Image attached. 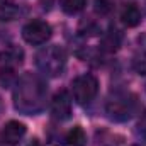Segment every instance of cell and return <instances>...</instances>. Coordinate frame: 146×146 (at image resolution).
Returning <instances> with one entry per match:
<instances>
[{"label": "cell", "instance_id": "cell-7", "mask_svg": "<svg viewBox=\"0 0 146 146\" xmlns=\"http://www.w3.org/2000/svg\"><path fill=\"white\" fill-rule=\"evenodd\" d=\"M24 134H26V126H24L22 122H19V121H9V122L3 126L2 133H0L2 143L7 145V146L19 145L21 139L24 138Z\"/></svg>", "mask_w": 146, "mask_h": 146}, {"label": "cell", "instance_id": "cell-4", "mask_svg": "<svg viewBox=\"0 0 146 146\" xmlns=\"http://www.w3.org/2000/svg\"><path fill=\"white\" fill-rule=\"evenodd\" d=\"M99 92V80L92 73H85L76 76L72 82V95L73 100L80 106L90 104Z\"/></svg>", "mask_w": 146, "mask_h": 146}, {"label": "cell", "instance_id": "cell-16", "mask_svg": "<svg viewBox=\"0 0 146 146\" xmlns=\"http://www.w3.org/2000/svg\"><path fill=\"white\" fill-rule=\"evenodd\" d=\"M95 10L102 15L109 14L112 10V2L110 0H95Z\"/></svg>", "mask_w": 146, "mask_h": 146}, {"label": "cell", "instance_id": "cell-5", "mask_svg": "<svg viewBox=\"0 0 146 146\" xmlns=\"http://www.w3.org/2000/svg\"><path fill=\"white\" fill-rule=\"evenodd\" d=\"M53 34V29L51 26L46 22V21H41V19H34V21H29L24 27H22V37L26 42L33 44V46H39V44H44Z\"/></svg>", "mask_w": 146, "mask_h": 146}, {"label": "cell", "instance_id": "cell-10", "mask_svg": "<svg viewBox=\"0 0 146 146\" xmlns=\"http://www.w3.org/2000/svg\"><path fill=\"white\" fill-rule=\"evenodd\" d=\"M121 39H122L121 33H119L115 27H110L109 31L104 34V37H102L100 46H102L104 51H107V53H114V51L119 49V46H121Z\"/></svg>", "mask_w": 146, "mask_h": 146}, {"label": "cell", "instance_id": "cell-12", "mask_svg": "<svg viewBox=\"0 0 146 146\" xmlns=\"http://www.w3.org/2000/svg\"><path fill=\"white\" fill-rule=\"evenodd\" d=\"M22 58H24L22 49L12 46V48H9V49L3 53V60H5V65H3V66H5V68H14V66H17V65L22 63Z\"/></svg>", "mask_w": 146, "mask_h": 146}, {"label": "cell", "instance_id": "cell-19", "mask_svg": "<svg viewBox=\"0 0 146 146\" xmlns=\"http://www.w3.org/2000/svg\"><path fill=\"white\" fill-rule=\"evenodd\" d=\"M0 146H2V145H0Z\"/></svg>", "mask_w": 146, "mask_h": 146}, {"label": "cell", "instance_id": "cell-2", "mask_svg": "<svg viewBox=\"0 0 146 146\" xmlns=\"http://www.w3.org/2000/svg\"><path fill=\"white\" fill-rule=\"evenodd\" d=\"M36 66L37 70L49 76V78H56L65 72L66 66V53L61 46L58 44H51L42 48L36 54Z\"/></svg>", "mask_w": 146, "mask_h": 146}, {"label": "cell", "instance_id": "cell-6", "mask_svg": "<svg viewBox=\"0 0 146 146\" xmlns=\"http://www.w3.org/2000/svg\"><path fill=\"white\" fill-rule=\"evenodd\" d=\"M51 115L56 121H66L72 115V97L66 90H60L54 94L51 100Z\"/></svg>", "mask_w": 146, "mask_h": 146}, {"label": "cell", "instance_id": "cell-13", "mask_svg": "<svg viewBox=\"0 0 146 146\" xmlns=\"http://www.w3.org/2000/svg\"><path fill=\"white\" fill-rule=\"evenodd\" d=\"M61 10L68 15H75L78 12H82L87 5V0H60Z\"/></svg>", "mask_w": 146, "mask_h": 146}, {"label": "cell", "instance_id": "cell-1", "mask_svg": "<svg viewBox=\"0 0 146 146\" xmlns=\"http://www.w3.org/2000/svg\"><path fill=\"white\" fill-rule=\"evenodd\" d=\"M48 102V85L37 73H24L14 88V107L26 114L34 115L46 109Z\"/></svg>", "mask_w": 146, "mask_h": 146}, {"label": "cell", "instance_id": "cell-11", "mask_svg": "<svg viewBox=\"0 0 146 146\" xmlns=\"http://www.w3.org/2000/svg\"><path fill=\"white\" fill-rule=\"evenodd\" d=\"M85 145H87V134L80 126L72 127L63 138V146H85Z\"/></svg>", "mask_w": 146, "mask_h": 146}, {"label": "cell", "instance_id": "cell-15", "mask_svg": "<svg viewBox=\"0 0 146 146\" xmlns=\"http://www.w3.org/2000/svg\"><path fill=\"white\" fill-rule=\"evenodd\" d=\"M134 134H136L138 139L146 143V110L141 114V117H139V121H138V124L134 127Z\"/></svg>", "mask_w": 146, "mask_h": 146}, {"label": "cell", "instance_id": "cell-9", "mask_svg": "<svg viewBox=\"0 0 146 146\" xmlns=\"http://www.w3.org/2000/svg\"><path fill=\"white\" fill-rule=\"evenodd\" d=\"M21 14V7L15 0H0V22L15 21Z\"/></svg>", "mask_w": 146, "mask_h": 146}, {"label": "cell", "instance_id": "cell-18", "mask_svg": "<svg viewBox=\"0 0 146 146\" xmlns=\"http://www.w3.org/2000/svg\"><path fill=\"white\" fill-rule=\"evenodd\" d=\"M133 146H138V145H133Z\"/></svg>", "mask_w": 146, "mask_h": 146}, {"label": "cell", "instance_id": "cell-8", "mask_svg": "<svg viewBox=\"0 0 146 146\" xmlns=\"http://www.w3.org/2000/svg\"><path fill=\"white\" fill-rule=\"evenodd\" d=\"M121 21L127 27H136L141 22V10H139V7L136 3H133V2L124 3V7L121 10Z\"/></svg>", "mask_w": 146, "mask_h": 146}, {"label": "cell", "instance_id": "cell-3", "mask_svg": "<svg viewBox=\"0 0 146 146\" xmlns=\"http://www.w3.org/2000/svg\"><path fill=\"white\" fill-rule=\"evenodd\" d=\"M138 107L136 97L129 92H115L110 95L106 104V114L114 122H126L129 121Z\"/></svg>", "mask_w": 146, "mask_h": 146}, {"label": "cell", "instance_id": "cell-17", "mask_svg": "<svg viewBox=\"0 0 146 146\" xmlns=\"http://www.w3.org/2000/svg\"><path fill=\"white\" fill-rule=\"evenodd\" d=\"M27 146H42V145H41V143H39L37 139H33V141H31V143H29Z\"/></svg>", "mask_w": 146, "mask_h": 146}, {"label": "cell", "instance_id": "cell-14", "mask_svg": "<svg viewBox=\"0 0 146 146\" xmlns=\"http://www.w3.org/2000/svg\"><path fill=\"white\" fill-rule=\"evenodd\" d=\"M133 68L139 75H146V54L145 53H136L133 58Z\"/></svg>", "mask_w": 146, "mask_h": 146}]
</instances>
